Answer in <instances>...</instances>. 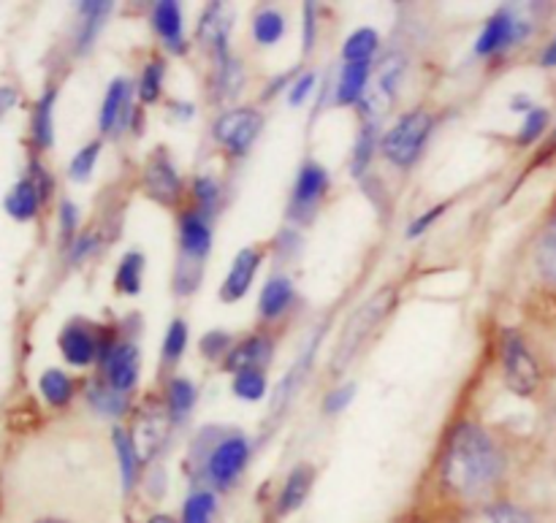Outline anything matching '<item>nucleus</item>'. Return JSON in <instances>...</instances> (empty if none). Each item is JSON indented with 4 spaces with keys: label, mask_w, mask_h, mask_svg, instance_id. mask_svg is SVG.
Segmentation results:
<instances>
[{
    "label": "nucleus",
    "mask_w": 556,
    "mask_h": 523,
    "mask_svg": "<svg viewBox=\"0 0 556 523\" xmlns=\"http://www.w3.org/2000/svg\"><path fill=\"white\" fill-rule=\"evenodd\" d=\"M41 394L43 399L52 407L68 405L71 396H74V383L68 380V374H63L60 369H49V372L41 374Z\"/></svg>",
    "instance_id": "nucleus-29"
},
{
    "label": "nucleus",
    "mask_w": 556,
    "mask_h": 523,
    "mask_svg": "<svg viewBox=\"0 0 556 523\" xmlns=\"http://www.w3.org/2000/svg\"><path fill=\"white\" fill-rule=\"evenodd\" d=\"M112 439H114V450H117V456H119V475H123V488L125 492H130V488L136 486V475H139V461H141L139 454H136L134 437H130L128 432H123V429H114Z\"/></svg>",
    "instance_id": "nucleus-23"
},
{
    "label": "nucleus",
    "mask_w": 556,
    "mask_h": 523,
    "mask_svg": "<svg viewBox=\"0 0 556 523\" xmlns=\"http://www.w3.org/2000/svg\"><path fill=\"white\" fill-rule=\"evenodd\" d=\"M231 345L233 340L226 334V331H210V334L201 340L199 347L206 358H217V356H228V353H231Z\"/></svg>",
    "instance_id": "nucleus-42"
},
{
    "label": "nucleus",
    "mask_w": 556,
    "mask_h": 523,
    "mask_svg": "<svg viewBox=\"0 0 556 523\" xmlns=\"http://www.w3.org/2000/svg\"><path fill=\"white\" fill-rule=\"evenodd\" d=\"M16 98L20 95H16L14 87H0V117H3L11 106H16Z\"/></svg>",
    "instance_id": "nucleus-49"
},
{
    "label": "nucleus",
    "mask_w": 556,
    "mask_h": 523,
    "mask_svg": "<svg viewBox=\"0 0 556 523\" xmlns=\"http://www.w3.org/2000/svg\"><path fill=\"white\" fill-rule=\"evenodd\" d=\"M43 201V190L38 188L36 179H22V182L14 184L9 195H5V212H9L14 220L25 222L33 220Z\"/></svg>",
    "instance_id": "nucleus-17"
},
{
    "label": "nucleus",
    "mask_w": 556,
    "mask_h": 523,
    "mask_svg": "<svg viewBox=\"0 0 556 523\" xmlns=\"http://www.w3.org/2000/svg\"><path fill=\"white\" fill-rule=\"evenodd\" d=\"M394 298H396V293L391 291V288H383V291L375 293V296L369 298L364 307H358V312L353 315L351 323H348L345 331H342L340 342H337L334 363H331V367H334V372H340L342 367H348V363H351V358L362 350L364 340L372 334L375 326H378L380 320L391 312V307H394Z\"/></svg>",
    "instance_id": "nucleus-2"
},
{
    "label": "nucleus",
    "mask_w": 556,
    "mask_h": 523,
    "mask_svg": "<svg viewBox=\"0 0 556 523\" xmlns=\"http://www.w3.org/2000/svg\"><path fill=\"white\" fill-rule=\"evenodd\" d=\"M315 81H318V76L315 74L299 76V79L291 85V90H288V103H291V106H302V103L313 95Z\"/></svg>",
    "instance_id": "nucleus-43"
},
{
    "label": "nucleus",
    "mask_w": 556,
    "mask_h": 523,
    "mask_svg": "<svg viewBox=\"0 0 556 523\" xmlns=\"http://www.w3.org/2000/svg\"><path fill=\"white\" fill-rule=\"evenodd\" d=\"M546 125H548V112H546V109L532 106L530 112L525 114V125H521V133H519L521 144H532V141H535V139H541L543 130H546Z\"/></svg>",
    "instance_id": "nucleus-41"
},
{
    "label": "nucleus",
    "mask_w": 556,
    "mask_h": 523,
    "mask_svg": "<svg viewBox=\"0 0 556 523\" xmlns=\"http://www.w3.org/2000/svg\"><path fill=\"white\" fill-rule=\"evenodd\" d=\"M541 63L546 65V68H556V38L546 47V52H543Z\"/></svg>",
    "instance_id": "nucleus-50"
},
{
    "label": "nucleus",
    "mask_w": 556,
    "mask_h": 523,
    "mask_svg": "<svg viewBox=\"0 0 556 523\" xmlns=\"http://www.w3.org/2000/svg\"><path fill=\"white\" fill-rule=\"evenodd\" d=\"M443 212H445V206H443V204H440V206H434V209H432V212H427V215H421V217H418V220H416V222H413V226H410V228H407V237H413V239H416V237H421V233H424V231H427V228H429V226H432V222H434V220H438V217H440V215H443Z\"/></svg>",
    "instance_id": "nucleus-46"
},
{
    "label": "nucleus",
    "mask_w": 556,
    "mask_h": 523,
    "mask_svg": "<svg viewBox=\"0 0 556 523\" xmlns=\"http://www.w3.org/2000/svg\"><path fill=\"white\" fill-rule=\"evenodd\" d=\"M152 27L163 38L172 52H185V30H182V9L174 0H161L152 5Z\"/></svg>",
    "instance_id": "nucleus-15"
},
{
    "label": "nucleus",
    "mask_w": 556,
    "mask_h": 523,
    "mask_svg": "<svg viewBox=\"0 0 556 523\" xmlns=\"http://www.w3.org/2000/svg\"><path fill=\"white\" fill-rule=\"evenodd\" d=\"M261 133V114L255 109H233L215 123L217 144L231 155H244Z\"/></svg>",
    "instance_id": "nucleus-6"
},
{
    "label": "nucleus",
    "mask_w": 556,
    "mask_h": 523,
    "mask_svg": "<svg viewBox=\"0 0 556 523\" xmlns=\"http://www.w3.org/2000/svg\"><path fill=\"white\" fill-rule=\"evenodd\" d=\"M250 459V443L239 434L223 439L206 459V475L217 488H228L239 475H242L244 464Z\"/></svg>",
    "instance_id": "nucleus-7"
},
{
    "label": "nucleus",
    "mask_w": 556,
    "mask_h": 523,
    "mask_svg": "<svg viewBox=\"0 0 556 523\" xmlns=\"http://www.w3.org/2000/svg\"><path fill=\"white\" fill-rule=\"evenodd\" d=\"M185 347H188V326H185V320H174L166 331V340H163V358L172 363L179 361Z\"/></svg>",
    "instance_id": "nucleus-37"
},
{
    "label": "nucleus",
    "mask_w": 556,
    "mask_h": 523,
    "mask_svg": "<svg viewBox=\"0 0 556 523\" xmlns=\"http://www.w3.org/2000/svg\"><path fill=\"white\" fill-rule=\"evenodd\" d=\"M429 133H432V114L416 109V112L405 114L389 133L383 136V155L389 157L394 166L407 168L421 157L424 146H427Z\"/></svg>",
    "instance_id": "nucleus-3"
},
{
    "label": "nucleus",
    "mask_w": 556,
    "mask_h": 523,
    "mask_svg": "<svg viewBox=\"0 0 556 523\" xmlns=\"http://www.w3.org/2000/svg\"><path fill=\"white\" fill-rule=\"evenodd\" d=\"M141 277H144V258L139 253H128L117 266V277L114 285L125 296H136L141 291Z\"/></svg>",
    "instance_id": "nucleus-27"
},
{
    "label": "nucleus",
    "mask_w": 556,
    "mask_h": 523,
    "mask_svg": "<svg viewBox=\"0 0 556 523\" xmlns=\"http://www.w3.org/2000/svg\"><path fill=\"white\" fill-rule=\"evenodd\" d=\"M98 155H101V144H98V141L81 146V150L74 155V161H71V168H68L71 179H76V182H85V179L92 174V168H96Z\"/></svg>",
    "instance_id": "nucleus-36"
},
{
    "label": "nucleus",
    "mask_w": 556,
    "mask_h": 523,
    "mask_svg": "<svg viewBox=\"0 0 556 523\" xmlns=\"http://www.w3.org/2000/svg\"><path fill=\"white\" fill-rule=\"evenodd\" d=\"M92 247H96V239H92V237L79 239V242H76L74 247H71V258H74V260H81V258H85L87 253H92Z\"/></svg>",
    "instance_id": "nucleus-48"
},
{
    "label": "nucleus",
    "mask_w": 556,
    "mask_h": 523,
    "mask_svg": "<svg viewBox=\"0 0 556 523\" xmlns=\"http://www.w3.org/2000/svg\"><path fill=\"white\" fill-rule=\"evenodd\" d=\"M353 391H356V388H353V385H345V388L334 391V394H331L329 399H326L324 410H326V412H331V416H337V412H342V410H345L348 405H351Z\"/></svg>",
    "instance_id": "nucleus-45"
},
{
    "label": "nucleus",
    "mask_w": 556,
    "mask_h": 523,
    "mask_svg": "<svg viewBox=\"0 0 556 523\" xmlns=\"http://www.w3.org/2000/svg\"><path fill=\"white\" fill-rule=\"evenodd\" d=\"M150 523H174L172 515H155V519H150Z\"/></svg>",
    "instance_id": "nucleus-51"
},
{
    "label": "nucleus",
    "mask_w": 556,
    "mask_h": 523,
    "mask_svg": "<svg viewBox=\"0 0 556 523\" xmlns=\"http://www.w3.org/2000/svg\"><path fill=\"white\" fill-rule=\"evenodd\" d=\"M282 33H286V20H282L280 11L264 9L255 14V20H253L255 41L264 43V47H271V43L280 41Z\"/></svg>",
    "instance_id": "nucleus-30"
},
{
    "label": "nucleus",
    "mask_w": 556,
    "mask_h": 523,
    "mask_svg": "<svg viewBox=\"0 0 556 523\" xmlns=\"http://www.w3.org/2000/svg\"><path fill=\"white\" fill-rule=\"evenodd\" d=\"M60 350H63L65 361L74 363V367H87L96 358H103L112 345L98 340L87 326H68V329L60 334Z\"/></svg>",
    "instance_id": "nucleus-8"
},
{
    "label": "nucleus",
    "mask_w": 556,
    "mask_h": 523,
    "mask_svg": "<svg viewBox=\"0 0 556 523\" xmlns=\"http://www.w3.org/2000/svg\"><path fill=\"white\" fill-rule=\"evenodd\" d=\"M378 41L380 38L372 27H362V30L351 33L345 47H342V60H345V65L369 63V60L375 58V52H378Z\"/></svg>",
    "instance_id": "nucleus-24"
},
{
    "label": "nucleus",
    "mask_w": 556,
    "mask_h": 523,
    "mask_svg": "<svg viewBox=\"0 0 556 523\" xmlns=\"http://www.w3.org/2000/svg\"><path fill=\"white\" fill-rule=\"evenodd\" d=\"M166 405L168 418H172L174 423H182L185 418L190 416V410L195 407V385L185 378H174L172 383H168Z\"/></svg>",
    "instance_id": "nucleus-25"
},
{
    "label": "nucleus",
    "mask_w": 556,
    "mask_h": 523,
    "mask_svg": "<svg viewBox=\"0 0 556 523\" xmlns=\"http://www.w3.org/2000/svg\"><path fill=\"white\" fill-rule=\"evenodd\" d=\"M130 98H134V85L128 79H114L109 85L106 98L101 103V117L98 128L101 133H112L114 128H123L130 119Z\"/></svg>",
    "instance_id": "nucleus-10"
},
{
    "label": "nucleus",
    "mask_w": 556,
    "mask_h": 523,
    "mask_svg": "<svg viewBox=\"0 0 556 523\" xmlns=\"http://www.w3.org/2000/svg\"><path fill=\"white\" fill-rule=\"evenodd\" d=\"M532 33L530 22L521 20V14H516L514 9H500L492 20L483 27L481 38L476 41V54L478 58H492V54L508 52L510 47L525 41Z\"/></svg>",
    "instance_id": "nucleus-4"
},
{
    "label": "nucleus",
    "mask_w": 556,
    "mask_h": 523,
    "mask_svg": "<svg viewBox=\"0 0 556 523\" xmlns=\"http://www.w3.org/2000/svg\"><path fill=\"white\" fill-rule=\"evenodd\" d=\"M36 523H65V521H58V519H41V521H36Z\"/></svg>",
    "instance_id": "nucleus-52"
},
{
    "label": "nucleus",
    "mask_w": 556,
    "mask_h": 523,
    "mask_svg": "<svg viewBox=\"0 0 556 523\" xmlns=\"http://www.w3.org/2000/svg\"><path fill=\"white\" fill-rule=\"evenodd\" d=\"M101 363L106 372V383L119 394H128L139 380V353L134 345H112Z\"/></svg>",
    "instance_id": "nucleus-9"
},
{
    "label": "nucleus",
    "mask_w": 556,
    "mask_h": 523,
    "mask_svg": "<svg viewBox=\"0 0 556 523\" xmlns=\"http://www.w3.org/2000/svg\"><path fill=\"white\" fill-rule=\"evenodd\" d=\"M329 190V171L315 161L304 163L293 188V212H309Z\"/></svg>",
    "instance_id": "nucleus-13"
},
{
    "label": "nucleus",
    "mask_w": 556,
    "mask_h": 523,
    "mask_svg": "<svg viewBox=\"0 0 556 523\" xmlns=\"http://www.w3.org/2000/svg\"><path fill=\"white\" fill-rule=\"evenodd\" d=\"M87 399H90V405L96 407L101 416H109V418L123 416L125 407H128V401H125V394L114 391L109 383L90 385V396H87Z\"/></svg>",
    "instance_id": "nucleus-31"
},
{
    "label": "nucleus",
    "mask_w": 556,
    "mask_h": 523,
    "mask_svg": "<svg viewBox=\"0 0 556 523\" xmlns=\"http://www.w3.org/2000/svg\"><path fill=\"white\" fill-rule=\"evenodd\" d=\"M271 358V342L266 336H250V340L239 342L231 347L223 367L228 372H248V369H261Z\"/></svg>",
    "instance_id": "nucleus-16"
},
{
    "label": "nucleus",
    "mask_w": 556,
    "mask_h": 523,
    "mask_svg": "<svg viewBox=\"0 0 556 523\" xmlns=\"http://www.w3.org/2000/svg\"><path fill=\"white\" fill-rule=\"evenodd\" d=\"M144 188L161 204H174L179 195V177L168 157L152 155L144 166Z\"/></svg>",
    "instance_id": "nucleus-14"
},
{
    "label": "nucleus",
    "mask_w": 556,
    "mask_h": 523,
    "mask_svg": "<svg viewBox=\"0 0 556 523\" xmlns=\"http://www.w3.org/2000/svg\"><path fill=\"white\" fill-rule=\"evenodd\" d=\"M109 11H112V3L106 0H87V3H79V14H81V30H79V52H85L87 47L92 43V38L98 36L101 25L106 22Z\"/></svg>",
    "instance_id": "nucleus-22"
},
{
    "label": "nucleus",
    "mask_w": 556,
    "mask_h": 523,
    "mask_svg": "<svg viewBox=\"0 0 556 523\" xmlns=\"http://www.w3.org/2000/svg\"><path fill=\"white\" fill-rule=\"evenodd\" d=\"M215 515V497L210 492H199L185 502L182 523H212Z\"/></svg>",
    "instance_id": "nucleus-34"
},
{
    "label": "nucleus",
    "mask_w": 556,
    "mask_h": 523,
    "mask_svg": "<svg viewBox=\"0 0 556 523\" xmlns=\"http://www.w3.org/2000/svg\"><path fill=\"white\" fill-rule=\"evenodd\" d=\"M291 302H293L291 280H288V277H271V280L264 285V291H261V302H258L261 318L266 320L280 318V315L291 307Z\"/></svg>",
    "instance_id": "nucleus-19"
},
{
    "label": "nucleus",
    "mask_w": 556,
    "mask_h": 523,
    "mask_svg": "<svg viewBox=\"0 0 556 523\" xmlns=\"http://www.w3.org/2000/svg\"><path fill=\"white\" fill-rule=\"evenodd\" d=\"M161 87H163V63L161 60H155V63L147 65L144 74H141V81H139L141 101H147V103L157 101V95H161Z\"/></svg>",
    "instance_id": "nucleus-39"
},
{
    "label": "nucleus",
    "mask_w": 556,
    "mask_h": 523,
    "mask_svg": "<svg viewBox=\"0 0 556 523\" xmlns=\"http://www.w3.org/2000/svg\"><path fill=\"white\" fill-rule=\"evenodd\" d=\"M193 195L199 201L201 215H210L217 206V201H220V188H217V182L212 177H199L193 182Z\"/></svg>",
    "instance_id": "nucleus-40"
},
{
    "label": "nucleus",
    "mask_w": 556,
    "mask_h": 523,
    "mask_svg": "<svg viewBox=\"0 0 556 523\" xmlns=\"http://www.w3.org/2000/svg\"><path fill=\"white\" fill-rule=\"evenodd\" d=\"M233 394L244 401H258L266 396V374L261 369H248V372H237L233 378Z\"/></svg>",
    "instance_id": "nucleus-32"
},
{
    "label": "nucleus",
    "mask_w": 556,
    "mask_h": 523,
    "mask_svg": "<svg viewBox=\"0 0 556 523\" xmlns=\"http://www.w3.org/2000/svg\"><path fill=\"white\" fill-rule=\"evenodd\" d=\"M400 76H402V60L400 58H391L380 65V85H378V92H375V98H380V101H383V106H389L391 98H394L396 85H400Z\"/></svg>",
    "instance_id": "nucleus-35"
},
{
    "label": "nucleus",
    "mask_w": 556,
    "mask_h": 523,
    "mask_svg": "<svg viewBox=\"0 0 556 523\" xmlns=\"http://www.w3.org/2000/svg\"><path fill=\"white\" fill-rule=\"evenodd\" d=\"M503 459L492 437L476 423H459L443 456V483L462 499L481 497L497 483Z\"/></svg>",
    "instance_id": "nucleus-1"
},
{
    "label": "nucleus",
    "mask_w": 556,
    "mask_h": 523,
    "mask_svg": "<svg viewBox=\"0 0 556 523\" xmlns=\"http://www.w3.org/2000/svg\"><path fill=\"white\" fill-rule=\"evenodd\" d=\"M313 481H315L313 467L299 464L296 470L288 475L286 486H282L280 499H277V513L288 515V513H293V510L302 508L304 499H307V494H309V488H313Z\"/></svg>",
    "instance_id": "nucleus-18"
},
{
    "label": "nucleus",
    "mask_w": 556,
    "mask_h": 523,
    "mask_svg": "<svg viewBox=\"0 0 556 523\" xmlns=\"http://www.w3.org/2000/svg\"><path fill=\"white\" fill-rule=\"evenodd\" d=\"M179 242L188 264H201V258L212 250V228L206 215H201L199 209L188 212L179 222Z\"/></svg>",
    "instance_id": "nucleus-11"
},
{
    "label": "nucleus",
    "mask_w": 556,
    "mask_h": 523,
    "mask_svg": "<svg viewBox=\"0 0 556 523\" xmlns=\"http://www.w3.org/2000/svg\"><path fill=\"white\" fill-rule=\"evenodd\" d=\"M538 269L548 282L556 285V220L548 222L541 242H538Z\"/></svg>",
    "instance_id": "nucleus-33"
},
{
    "label": "nucleus",
    "mask_w": 556,
    "mask_h": 523,
    "mask_svg": "<svg viewBox=\"0 0 556 523\" xmlns=\"http://www.w3.org/2000/svg\"><path fill=\"white\" fill-rule=\"evenodd\" d=\"M258 264H261L258 250H253V247L239 250V255L233 258L231 269H228L226 282H223L220 293L226 302H239V298L248 296L250 285H253V280H255V271H258Z\"/></svg>",
    "instance_id": "nucleus-12"
},
{
    "label": "nucleus",
    "mask_w": 556,
    "mask_h": 523,
    "mask_svg": "<svg viewBox=\"0 0 556 523\" xmlns=\"http://www.w3.org/2000/svg\"><path fill=\"white\" fill-rule=\"evenodd\" d=\"M76 226H79V209H76L71 201H63V204H60V231H63V237H74Z\"/></svg>",
    "instance_id": "nucleus-44"
},
{
    "label": "nucleus",
    "mask_w": 556,
    "mask_h": 523,
    "mask_svg": "<svg viewBox=\"0 0 556 523\" xmlns=\"http://www.w3.org/2000/svg\"><path fill=\"white\" fill-rule=\"evenodd\" d=\"M503 372L508 388L519 396H532L538 391V385H541V367H538V361L527 350L525 340L519 334L505 336Z\"/></svg>",
    "instance_id": "nucleus-5"
},
{
    "label": "nucleus",
    "mask_w": 556,
    "mask_h": 523,
    "mask_svg": "<svg viewBox=\"0 0 556 523\" xmlns=\"http://www.w3.org/2000/svg\"><path fill=\"white\" fill-rule=\"evenodd\" d=\"M369 85V63L358 65H345L337 81V103L340 106H353V103L362 101L367 95Z\"/></svg>",
    "instance_id": "nucleus-20"
},
{
    "label": "nucleus",
    "mask_w": 556,
    "mask_h": 523,
    "mask_svg": "<svg viewBox=\"0 0 556 523\" xmlns=\"http://www.w3.org/2000/svg\"><path fill=\"white\" fill-rule=\"evenodd\" d=\"M465 523H535V519L514 505H486L467 515Z\"/></svg>",
    "instance_id": "nucleus-28"
},
{
    "label": "nucleus",
    "mask_w": 556,
    "mask_h": 523,
    "mask_svg": "<svg viewBox=\"0 0 556 523\" xmlns=\"http://www.w3.org/2000/svg\"><path fill=\"white\" fill-rule=\"evenodd\" d=\"M54 98H58V92L47 90V95L38 101L36 114H33V139H36V144L41 146V150L52 146L54 141V123H52Z\"/></svg>",
    "instance_id": "nucleus-26"
},
{
    "label": "nucleus",
    "mask_w": 556,
    "mask_h": 523,
    "mask_svg": "<svg viewBox=\"0 0 556 523\" xmlns=\"http://www.w3.org/2000/svg\"><path fill=\"white\" fill-rule=\"evenodd\" d=\"M199 38L201 41L210 43L212 49H217V54H220V60L228 58V20L223 16V3H212L210 9H206L204 20H201V30H199Z\"/></svg>",
    "instance_id": "nucleus-21"
},
{
    "label": "nucleus",
    "mask_w": 556,
    "mask_h": 523,
    "mask_svg": "<svg viewBox=\"0 0 556 523\" xmlns=\"http://www.w3.org/2000/svg\"><path fill=\"white\" fill-rule=\"evenodd\" d=\"M372 152H375V128L372 125H367V128L362 130V136H358L356 150H353V174H356V177H362V174L367 171L369 161H372Z\"/></svg>",
    "instance_id": "nucleus-38"
},
{
    "label": "nucleus",
    "mask_w": 556,
    "mask_h": 523,
    "mask_svg": "<svg viewBox=\"0 0 556 523\" xmlns=\"http://www.w3.org/2000/svg\"><path fill=\"white\" fill-rule=\"evenodd\" d=\"M315 43V3L304 5V49H313Z\"/></svg>",
    "instance_id": "nucleus-47"
}]
</instances>
